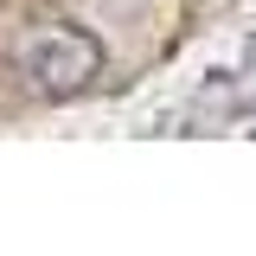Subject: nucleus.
<instances>
[{"instance_id": "f257e3e1", "label": "nucleus", "mask_w": 256, "mask_h": 256, "mask_svg": "<svg viewBox=\"0 0 256 256\" xmlns=\"http://www.w3.org/2000/svg\"><path fill=\"white\" fill-rule=\"evenodd\" d=\"M13 77L38 102H70L102 77V38L77 20H38L13 45Z\"/></svg>"}]
</instances>
